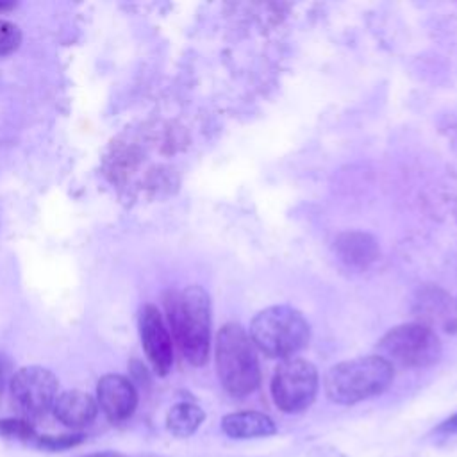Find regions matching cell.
Returning a JSON list of instances; mask_svg holds the SVG:
<instances>
[{"instance_id":"1","label":"cell","mask_w":457,"mask_h":457,"mask_svg":"<svg viewBox=\"0 0 457 457\" xmlns=\"http://www.w3.org/2000/svg\"><path fill=\"white\" fill-rule=\"evenodd\" d=\"M168 320L182 355L193 366H204L211 343V302L200 286L170 291L164 300Z\"/></svg>"},{"instance_id":"2","label":"cell","mask_w":457,"mask_h":457,"mask_svg":"<svg viewBox=\"0 0 457 457\" xmlns=\"http://www.w3.org/2000/svg\"><path fill=\"white\" fill-rule=\"evenodd\" d=\"M393 377V364L382 355L355 357L332 366L323 378V389L330 402L353 405L384 393Z\"/></svg>"},{"instance_id":"3","label":"cell","mask_w":457,"mask_h":457,"mask_svg":"<svg viewBox=\"0 0 457 457\" xmlns=\"http://www.w3.org/2000/svg\"><path fill=\"white\" fill-rule=\"evenodd\" d=\"M216 371L223 389L232 396H246L259 387L255 346L237 323L223 325L216 336Z\"/></svg>"},{"instance_id":"4","label":"cell","mask_w":457,"mask_h":457,"mask_svg":"<svg viewBox=\"0 0 457 457\" xmlns=\"http://www.w3.org/2000/svg\"><path fill=\"white\" fill-rule=\"evenodd\" d=\"M311 328L300 311L287 305H271L255 314L250 323V339L268 357L289 359L309 343Z\"/></svg>"},{"instance_id":"5","label":"cell","mask_w":457,"mask_h":457,"mask_svg":"<svg viewBox=\"0 0 457 457\" xmlns=\"http://www.w3.org/2000/svg\"><path fill=\"white\" fill-rule=\"evenodd\" d=\"M382 357L403 368H425L441 357V343L432 328L421 323H403L391 328L378 343Z\"/></svg>"},{"instance_id":"6","label":"cell","mask_w":457,"mask_h":457,"mask_svg":"<svg viewBox=\"0 0 457 457\" xmlns=\"http://www.w3.org/2000/svg\"><path fill=\"white\" fill-rule=\"evenodd\" d=\"M320 378L312 362L289 357L284 359L271 378V398L275 405L287 414L303 412L316 400Z\"/></svg>"},{"instance_id":"7","label":"cell","mask_w":457,"mask_h":457,"mask_svg":"<svg viewBox=\"0 0 457 457\" xmlns=\"http://www.w3.org/2000/svg\"><path fill=\"white\" fill-rule=\"evenodd\" d=\"M9 387L16 407L30 418L45 416L59 396L57 377L43 366L20 368L12 373Z\"/></svg>"},{"instance_id":"8","label":"cell","mask_w":457,"mask_h":457,"mask_svg":"<svg viewBox=\"0 0 457 457\" xmlns=\"http://www.w3.org/2000/svg\"><path fill=\"white\" fill-rule=\"evenodd\" d=\"M139 336L143 350L159 375H166L173 364L171 336L155 305L146 303L139 314Z\"/></svg>"},{"instance_id":"9","label":"cell","mask_w":457,"mask_h":457,"mask_svg":"<svg viewBox=\"0 0 457 457\" xmlns=\"http://www.w3.org/2000/svg\"><path fill=\"white\" fill-rule=\"evenodd\" d=\"M96 403L109 421L121 423L136 411L137 391L127 377L109 373L96 384Z\"/></svg>"},{"instance_id":"10","label":"cell","mask_w":457,"mask_h":457,"mask_svg":"<svg viewBox=\"0 0 457 457\" xmlns=\"http://www.w3.org/2000/svg\"><path fill=\"white\" fill-rule=\"evenodd\" d=\"M52 411L62 425L70 428H82L96 418L98 403L89 393L70 389L57 396Z\"/></svg>"},{"instance_id":"11","label":"cell","mask_w":457,"mask_h":457,"mask_svg":"<svg viewBox=\"0 0 457 457\" xmlns=\"http://www.w3.org/2000/svg\"><path fill=\"white\" fill-rule=\"evenodd\" d=\"M221 430L230 439L270 437L277 432L275 421L259 411H237L221 418Z\"/></svg>"},{"instance_id":"12","label":"cell","mask_w":457,"mask_h":457,"mask_svg":"<svg viewBox=\"0 0 457 457\" xmlns=\"http://www.w3.org/2000/svg\"><path fill=\"white\" fill-rule=\"evenodd\" d=\"M204 420H205V412L202 407L191 402H180L168 411L166 428L175 437H189L198 430Z\"/></svg>"},{"instance_id":"13","label":"cell","mask_w":457,"mask_h":457,"mask_svg":"<svg viewBox=\"0 0 457 457\" xmlns=\"http://www.w3.org/2000/svg\"><path fill=\"white\" fill-rule=\"evenodd\" d=\"M341 250V257L348 262H361L364 264L368 259L375 257L373 241L362 234H346L337 243Z\"/></svg>"},{"instance_id":"14","label":"cell","mask_w":457,"mask_h":457,"mask_svg":"<svg viewBox=\"0 0 457 457\" xmlns=\"http://www.w3.org/2000/svg\"><path fill=\"white\" fill-rule=\"evenodd\" d=\"M0 436L5 439L34 441L37 437L34 425L21 418H4L0 420Z\"/></svg>"},{"instance_id":"15","label":"cell","mask_w":457,"mask_h":457,"mask_svg":"<svg viewBox=\"0 0 457 457\" xmlns=\"http://www.w3.org/2000/svg\"><path fill=\"white\" fill-rule=\"evenodd\" d=\"M84 439H86L84 434H57V436L43 434V436H37L34 443L37 448H43L48 452H61V450H68L80 445Z\"/></svg>"},{"instance_id":"16","label":"cell","mask_w":457,"mask_h":457,"mask_svg":"<svg viewBox=\"0 0 457 457\" xmlns=\"http://www.w3.org/2000/svg\"><path fill=\"white\" fill-rule=\"evenodd\" d=\"M21 43V30L7 20H0V55L12 54Z\"/></svg>"},{"instance_id":"17","label":"cell","mask_w":457,"mask_h":457,"mask_svg":"<svg viewBox=\"0 0 457 457\" xmlns=\"http://www.w3.org/2000/svg\"><path fill=\"white\" fill-rule=\"evenodd\" d=\"M436 434L439 436H455L457 434V412L448 416L446 420H443L436 428H434Z\"/></svg>"},{"instance_id":"18","label":"cell","mask_w":457,"mask_h":457,"mask_svg":"<svg viewBox=\"0 0 457 457\" xmlns=\"http://www.w3.org/2000/svg\"><path fill=\"white\" fill-rule=\"evenodd\" d=\"M11 370H12L11 361L4 353H0V395H2L4 387H5V384L11 382V377H12Z\"/></svg>"},{"instance_id":"19","label":"cell","mask_w":457,"mask_h":457,"mask_svg":"<svg viewBox=\"0 0 457 457\" xmlns=\"http://www.w3.org/2000/svg\"><path fill=\"white\" fill-rule=\"evenodd\" d=\"M82 457H127V455L118 453V452H96V453H87Z\"/></svg>"},{"instance_id":"20","label":"cell","mask_w":457,"mask_h":457,"mask_svg":"<svg viewBox=\"0 0 457 457\" xmlns=\"http://www.w3.org/2000/svg\"><path fill=\"white\" fill-rule=\"evenodd\" d=\"M14 7V4H11V2H2L0 0V12L2 11H9V9H12Z\"/></svg>"}]
</instances>
